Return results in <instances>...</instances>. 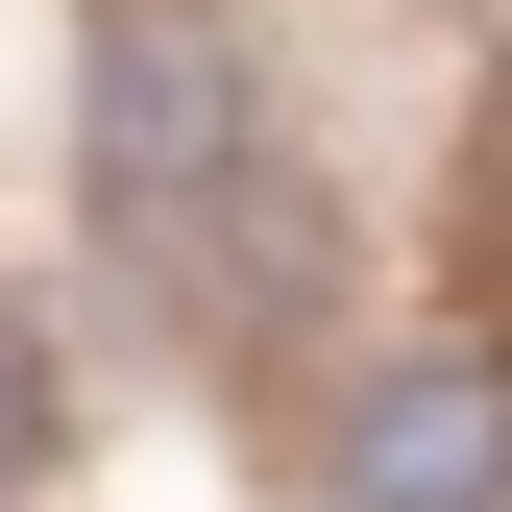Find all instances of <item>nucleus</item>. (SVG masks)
Here are the masks:
<instances>
[{
    "label": "nucleus",
    "mask_w": 512,
    "mask_h": 512,
    "mask_svg": "<svg viewBox=\"0 0 512 512\" xmlns=\"http://www.w3.org/2000/svg\"><path fill=\"white\" fill-rule=\"evenodd\" d=\"M74 171H98V244L147 317H220L244 244H269V122H244V49L196 0H98L74 49Z\"/></svg>",
    "instance_id": "1"
},
{
    "label": "nucleus",
    "mask_w": 512,
    "mask_h": 512,
    "mask_svg": "<svg viewBox=\"0 0 512 512\" xmlns=\"http://www.w3.org/2000/svg\"><path fill=\"white\" fill-rule=\"evenodd\" d=\"M317 464H342L366 512H512V366H391V391H366L342 439H317Z\"/></svg>",
    "instance_id": "2"
},
{
    "label": "nucleus",
    "mask_w": 512,
    "mask_h": 512,
    "mask_svg": "<svg viewBox=\"0 0 512 512\" xmlns=\"http://www.w3.org/2000/svg\"><path fill=\"white\" fill-rule=\"evenodd\" d=\"M49 464V342H25V293H0V488Z\"/></svg>",
    "instance_id": "3"
}]
</instances>
